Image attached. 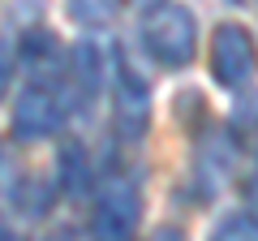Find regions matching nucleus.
Masks as SVG:
<instances>
[{
    "instance_id": "f3484780",
    "label": "nucleus",
    "mask_w": 258,
    "mask_h": 241,
    "mask_svg": "<svg viewBox=\"0 0 258 241\" xmlns=\"http://www.w3.org/2000/svg\"><path fill=\"white\" fill-rule=\"evenodd\" d=\"M0 241H18V237H13V228H9V224H0Z\"/></svg>"
},
{
    "instance_id": "f03ea898",
    "label": "nucleus",
    "mask_w": 258,
    "mask_h": 241,
    "mask_svg": "<svg viewBox=\"0 0 258 241\" xmlns=\"http://www.w3.org/2000/svg\"><path fill=\"white\" fill-rule=\"evenodd\" d=\"M142 220V190L134 176L108 172L95 190L91 211V241H134Z\"/></svg>"
},
{
    "instance_id": "0eeeda50",
    "label": "nucleus",
    "mask_w": 258,
    "mask_h": 241,
    "mask_svg": "<svg viewBox=\"0 0 258 241\" xmlns=\"http://www.w3.org/2000/svg\"><path fill=\"white\" fill-rule=\"evenodd\" d=\"M237 138L232 134H220V130H207L194 147V176H198V186L203 194H220L224 186L232 181L237 172Z\"/></svg>"
},
{
    "instance_id": "6e6552de",
    "label": "nucleus",
    "mask_w": 258,
    "mask_h": 241,
    "mask_svg": "<svg viewBox=\"0 0 258 241\" xmlns=\"http://www.w3.org/2000/svg\"><path fill=\"white\" fill-rule=\"evenodd\" d=\"M56 168H60V176H56V186L64 190L69 198H86L95 190V168H91V155H86L82 142H64L60 155H56Z\"/></svg>"
},
{
    "instance_id": "423d86ee",
    "label": "nucleus",
    "mask_w": 258,
    "mask_h": 241,
    "mask_svg": "<svg viewBox=\"0 0 258 241\" xmlns=\"http://www.w3.org/2000/svg\"><path fill=\"white\" fill-rule=\"evenodd\" d=\"M112 74V52H103L99 43L82 39V43L69 47V61H64V78L56 86L64 91V99H78V108H91L95 95L103 91V78Z\"/></svg>"
},
{
    "instance_id": "dca6fc26",
    "label": "nucleus",
    "mask_w": 258,
    "mask_h": 241,
    "mask_svg": "<svg viewBox=\"0 0 258 241\" xmlns=\"http://www.w3.org/2000/svg\"><path fill=\"white\" fill-rule=\"evenodd\" d=\"M228 5H237V9H258V0H228Z\"/></svg>"
},
{
    "instance_id": "a211bd4d",
    "label": "nucleus",
    "mask_w": 258,
    "mask_h": 241,
    "mask_svg": "<svg viewBox=\"0 0 258 241\" xmlns=\"http://www.w3.org/2000/svg\"><path fill=\"white\" fill-rule=\"evenodd\" d=\"M138 5H142V9H151V5H159V0H138Z\"/></svg>"
},
{
    "instance_id": "9d476101",
    "label": "nucleus",
    "mask_w": 258,
    "mask_h": 241,
    "mask_svg": "<svg viewBox=\"0 0 258 241\" xmlns=\"http://www.w3.org/2000/svg\"><path fill=\"white\" fill-rule=\"evenodd\" d=\"M232 138L241 151H258V95H241L232 103Z\"/></svg>"
},
{
    "instance_id": "39448f33",
    "label": "nucleus",
    "mask_w": 258,
    "mask_h": 241,
    "mask_svg": "<svg viewBox=\"0 0 258 241\" xmlns=\"http://www.w3.org/2000/svg\"><path fill=\"white\" fill-rule=\"evenodd\" d=\"M258 74V47L249 39L245 26L237 22H224L211 35V78L224 91H241L249 86V78Z\"/></svg>"
},
{
    "instance_id": "ddd939ff",
    "label": "nucleus",
    "mask_w": 258,
    "mask_h": 241,
    "mask_svg": "<svg viewBox=\"0 0 258 241\" xmlns=\"http://www.w3.org/2000/svg\"><path fill=\"white\" fill-rule=\"evenodd\" d=\"M13 74H18V43H13V35H0V99L9 95Z\"/></svg>"
},
{
    "instance_id": "f257e3e1",
    "label": "nucleus",
    "mask_w": 258,
    "mask_h": 241,
    "mask_svg": "<svg viewBox=\"0 0 258 241\" xmlns=\"http://www.w3.org/2000/svg\"><path fill=\"white\" fill-rule=\"evenodd\" d=\"M138 39L147 47V56L164 69H185L198 56V22L176 0H159V5H151L142 13V35Z\"/></svg>"
},
{
    "instance_id": "2eb2a0df",
    "label": "nucleus",
    "mask_w": 258,
    "mask_h": 241,
    "mask_svg": "<svg viewBox=\"0 0 258 241\" xmlns=\"http://www.w3.org/2000/svg\"><path fill=\"white\" fill-rule=\"evenodd\" d=\"M147 241H185V232H181V228H172V224H164V228H155Z\"/></svg>"
},
{
    "instance_id": "9b49d317",
    "label": "nucleus",
    "mask_w": 258,
    "mask_h": 241,
    "mask_svg": "<svg viewBox=\"0 0 258 241\" xmlns=\"http://www.w3.org/2000/svg\"><path fill=\"white\" fill-rule=\"evenodd\" d=\"M211 241H258V215H249V211L224 215V220L215 224Z\"/></svg>"
},
{
    "instance_id": "20e7f679",
    "label": "nucleus",
    "mask_w": 258,
    "mask_h": 241,
    "mask_svg": "<svg viewBox=\"0 0 258 241\" xmlns=\"http://www.w3.org/2000/svg\"><path fill=\"white\" fill-rule=\"evenodd\" d=\"M64 112H69L64 91L56 82H47V78H39V82H30L26 91L18 95L9 130H13L18 142H43V138H56V134H60Z\"/></svg>"
},
{
    "instance_id": "7ed1b4c3",
    "label": "nucleus",
    "mask_w": 258,
    "mask_h": 241,
    "mask_svg": "<svg viewBox=\"0 0 258 241\" xmlns=\"http://www.w3.org/2000/svg\"><path fill=\"white\" fill-rule=\"evenodd\" d=\"M112 125H116L120 142H138L151 125V86L125 56L112 47Z\"/></svg>"
},
{
    "instance_id": "1a4fd4ad",
    "label": "nucleus",
    "mask_w": 258,
    "mask_h": 241,
    "mask_svg": "<svg viewBox=\"0 0 258 241\" xmlns=\"http://www.w3.org/2000/svg\"><path fill=\"white\" fill-rule=\"evenodd\" d=\"M120 5H125V0H64L69 18H74L82 30L112 26V22H116V13H120Z\"/></svg>"
},
{
    "instance_id": "f8f14e48",
    "label": "nucleus",
    "mask_w": 258,
    "mask_h": 241,
    "mask_svg": "<svg viewBox=\"0 0 258 241\" xmlns=\"http://www.w3.org/2000/svg\"><path fill=\"white\" fill-rule=\"evenodd\" d=\"M13 203H18L26 215H43L47 211V186H39V181H22V190H13Z\"/></svg>"
},
{
    "instance_id": "4468645a",
    "label": "nucleus",
    "mask_w": 258,
    "mask_h": 241,
    "mask_svg": "<svg viewBox=\"0 0 258 241\" xmlns=\"http://www.w3.org/2000/svg\"><path fill=\"white\" fill-rule=\"evenodd\" d=\"M241 194H245V207H249V215H258V168L245 176V186H241Z\"/></svg>"
}]
</instances>
